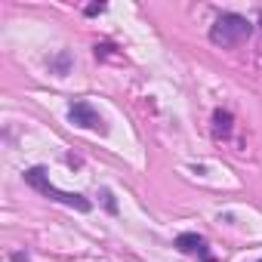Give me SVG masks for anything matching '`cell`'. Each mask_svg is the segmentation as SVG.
Returning <instances> with one entry per match:
<instances>
[{
    "label": "cell",
    "instance_id": "obj_3",
    "mask_svg": "<svg viewBox=\"0 0 262 262\" xmlns=\"http://www.w3.org/2000/svg\"><path fill=\"white\" fill-rule=\"evenodd\" d=\"M68 117H71V123H77V126H83V129H93V133H108L102 114H99L90 102H83V99H80V102H71Z\"/></svg>",
    "mask_w": 262,
    "mask_h": 262
},
{
    "label": "cell",
    "instance_id": "obj_1",
    "mask_svg": "<svg viewBox=\"0 0 262 262\" xmlns=\"http://www.w3.org/2000/svg\"><path fill=\"white\" fill-rule=\"evenodd\" d=\"M25 182H28L31 188H37L43 198L59 201V204H65V207H71V210H80V213H90V210H93V204H90L83 194H74V191H62V188H56V185L50 182V176H47L43 167H31V170L25 173Z\"/></svg>",
    "mask_w": 262,
    "mask_h": 262
},
{
    "label": "cell",
    "instance_id": "obj_5",
    "mask_svg": "<svg viewBox=\"0 0 262 262\" xmlns=\"http://www.w3.org/2000/svg\"><path fill=\"white\" fill-rule=\"evenodd\" d=\"M213 136L216 139H228L231 136V111H222V108L213 111Z\"/></svg>",
    "mask_w": 262,
    "mask_h": 262
},
{
    "label": "cell",
    "instance_id": "obj_4",
    "mask_svg": "<svg viewBox=\"0 0 262 262\" xmlns=\"http://www.w3.org/2000/svg\"><path fill=\"white\" fill-rule=\"evenodd\" d=\"M176 247H179L182 253H198L204 262H213V253L207 250V241H204L201 234H191V231H185V234H179V237H176Z\"/></svg>",
    "mask_w": 262,
    "mask_h": 262
},
{
    "label": "cell",
    "instance_id": "obj_6",
    "mask_svg": "<svg viewBox=\"0 0 262 262\" xmlns=\"http://www.w3.org/2000/svg\"><path fill=\"white\" fill-rule=\"evenodd\" d=\"M53 65H56V71H59V74H65V71H68V53H62Z\"/></svg>",
    "mask_w": 262,
    "mask_h": 262
},
{
    "label": "cell",
    "instance_id": "obj_10",
    "mask_svg": "<svg viewBox=\"0 0 262 262\" xmlns=\"http://www.w3.org/2000/svg\"><path fill=\"white\" fill-rule=\"evenodd\" d=\"M259 25H262V13H259Z\"/></svg>",
    "mask_w": 262,
    "mask_h": 262
},
{
    "label": "cell",
    "instance_id": "obj_2",
    "mask_svg": "<svg viewBox=\"0 0 262 262\" xmlns=\"http://www.w3.org/2000/svg\"><path fill=\"white\" fill-rule=\"evenodd\" d=\"M250 31H253V25L244 16L222 13V16H216V22L210 28V40L219 43V47H237V43H244L250 37Z\"/></svg>",
    "mask_w": 262,
    "mask_h": 262
},
{
    "label": "cell",
    "instance_id": "obj_8",
    "mask_svg": "<svg viewBox=\"0 0 262 262\" xmlns=\"http://www.w3.org/2000/svg\"><path fill=\"white\" fill-rule=\"evenodd\" d=\"M102 10H105V4H90V7H86L83 13H86V16H99Z\"/></svg>",
    "mask_w": 262,
    "mask_h": 262
},
{
    "label": "cell",
    "instance_id": "obj_9",
    "mask_svg": "<svg viewBox=\"0 0 262 262\" xmlns=\"http://www.w3.org/2000/svg\"><path fill=\"white\" fill-rule=\"evenodd\" d=\"M13 262H28V253H13Z\"/></svg>",
    "mask_w": 262,
    "mask_h": 262
},
{
    "label": "cell",
    "instance_id": "obj_7",
    "mask_svg": "<svg viewBox=\"0 0 262 262\" xmlns=\"http://www.w3.org/2000/svg\"><path fill=\"white\" fill-rule=\"evenodd\" d=\"M102 201H105V207H108L111 213H117V204H114V198H111V191H108V188H102Z\"/></svg>",
    "mask_w": 262,
    "mask_h": 262
}]
</instances>
